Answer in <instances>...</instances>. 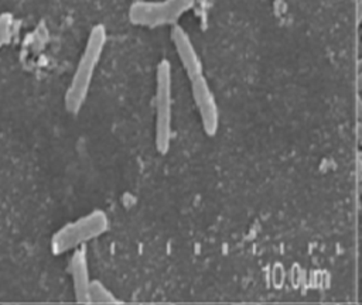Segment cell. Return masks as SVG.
I'll list each match as a JSON object with an SVG mask.
<instances>
[{
    "label": "cell",
    "instance_id": "obj_5",
    "mask_svg": "<svg viewBox=\"0 0 362 305\" xmlns=\"http://www.w3.org/2000/svg\"><path fill=\"white\" fill-rule=\"evenodd\" d=\"M191 93L205 134L209 137L215 136L219 128V109L214 92L204 75L191 80Z\"/></svg>",
    "mask_w": 362,
    "mask_h": 305
},
{
    "label": "cell",
    "instance_id": "obj_7",
    "mask_svg": "<svg viewBox=\"0 0 362 305\" xmlns=\"http://www.w3.org/2000/svg\"><path fill=\"white\" fill-rule=\"evenodd\" d=\"M71 274H72V284H74V292H75L76 301L82 305L88 304L90 301L92 281L89 278L85 247H79L74 251V256L71 258Z\"/></svg>",
    "mask_w": 362,
    "mask_h": 305
},
{
    "label": "cell",
    "instance_id": "obj_10",
    "mask_svg": "<svg viewBox=\"0 0 362 305\" xmlns=\"http://www.w3.org/2000/svg\"><path fill=\"white\" fill-rule=\"evenodd\" d=\"M358 138L362 143V121L358 124Z\"/></svg>",
    "mask_w": 362,
    "mask_h": 305
},
{
    "label": "cell",
    "instance_id": "obj_13",
    "mask_svg": "<svg viewBox=\"0 0 362 305\" xmlns=\"http://www.w3.org/2000/svg\"><path fill=\"white\" fill-rule=\"evenodd\" d=\"M85 305H98V304H95V302H88V304H85Z\"/></svg>",
    "mask_w": 362,
    "mask_h": 305
},
{
    "label": "cell",
    "instance_id": "obj_3",
    "mask_svg": "<svg viewBox=\"0 0 362 305\" xmlns=\"http://www.w3.org/2000/svg\"><path fill=\"white\" fill-rule=\"evenodd\" d=\"M109 229V219L100 209H95L74 222L59 227L51 239V251L58 256L83 247L85 243L102 236Z\"/></svg>",
    "mask_w": 362,
    "mask_h": 305
},
{
    "label": "cell",
    "instance_id": "obj_4",
    "mask_svg": "<svg viewBox=\"0 0 362 305\" xmlns=\"http://www.w3.org/2000/svg\"><path fill=\"white\" fill-rule=\"evenodd\" d=\"M197 0H139L129 8V20L140 27L175 25Z\"/></svg>",
    "mask_w": 362,
    "mask_h": 305
},
{
    "label": "cell",
    "instance_id": "obj_6",
    "mask_svg": "<svg viewBox=\"0 0 362 305\" xmlns=\"http://www.w3.org/2000/svg\"><path fill=\"white\" fill-rule=\"evenodd\" d=\"M170 35H171V41L175 48V52L180 58V62L182 65L187 76L189 78V80L202 76L204 75L202 62H201V58L191 41L189 34L181 25L175 24V25H173Z\"/></svg>",
    "mask_w": 362,
    "mask_h": 305
},
{
    "label": "cell",
    "instance_id": "obj_1",
    "mask_svg": "<svg viewBox=\"0 0 362 305\" xmlns=\"http://www.w3.org/2000/svg\"><path fill=\"white\" fill-rule=\"evenodd\" d=\"M106 42L107 32L105 25H93L64 96L65 109L71 114H78L88 99L95 71L98 69Z\"/></svg>",
    "mask_w": 362,
    "mask_h": 305
},
{
    "label": "cell",
    "instance_id": "obj_12",
    "mask_svg": "<svg viewBox=\"0 0 362 305\" xmlns=\"http://www.w3.org/2000/svg\"><path fill=\"white\" fill-rule=\"evenodd\" d=\"M358 85H359V89H362V72L358 75Z\"/></svg>",
    "mask_w": 362,
    "mask_h": 305
},
{
    "label": "cell",
    "instance_id": "obj_11",
    "mask_svg": "<svg viewBox=\"0 0 362 305\" xmlns=\"http://www.w3.org/2000/svg\"><path fill=\"white\" fill-rule=\"evenodd\" d=\"M358 17L362 18V0H358Z\"/></svg>",
    "mask_w": 362,
    "mask_h": 305
},
{
    "label": "cell",
    "instance_id": "obj_2",
    "mask_svg": "<svg viewBox=\"0 0 362 305\" xmlns=\"http://www.w3.org/2000/svg\"><path fill=\"white\" fill-rule=\"evenodd\" d=\"M154 141L160 154H167L173 137V78L171 64L161 59L156 69Z\"/></svg>",
    "mask_w": 362,
    "mask_h": 305
},
{
    "label": "cell",
    "instance_id": "obj_8",
    "mask_svg": "<svg viewBox=\"0 0 362 305\" xmlns=\"http://www.w3.org/2000/svg\"><path fill=\"white\" fill-rule=\"evenodd\" d=\"M98 305H115L117 304L116 298L99 282V281H92L90 285V301Z\"/></svg>",
    "mask_w": 362,
    "mask_h": 305
},
{
    "label": "cell",
    "instance_id": "obj_9",
    "mask_svg": "<svg viewBox=\"0 0 362 305\" xmlns=\"http://www.w3.org/2000/svg\"><path fill=\"white\" fill-rule=\"evenodd\" d=\"M14 18L11 13H1L0 14V49L10 41L13 35Z\"/></svg>",
    "mask_w": 362,
    "mask_h": 305
}]
</instances>
